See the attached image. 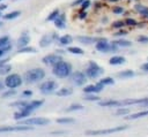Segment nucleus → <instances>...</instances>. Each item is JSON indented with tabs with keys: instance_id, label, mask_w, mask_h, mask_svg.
I'll return each instance as SVG.
<instances>
[{
	"instance_id": "30",
	"label": "nucleus",
	"mask_w": 148,
	"mask_h": 137,
	"mask_svg": "<svg viewBox=\"0 0 148 137\" xmlns=\"http://www.w3.org/2000/svg\"><path fill=\"white\" fill-rule=\"evenodd\" d=\"M98 83H101L104 86L105 85H112V84H114V79L112 77H103L102 79L98 81Z\"/></svg>"
},
{
	"instance_id": "46",
	"label": "nucleus",
	"mask_w": 148,
	"mask_h": 137,
	"mask_svg": "<svg viewBox=\"0 0 148 137\" xmlns=\"http://www.w3.org/2000/svg\"><path fill=\"white\" fill-rule=\"evenodd\" d=\"M114 35H116V36H119V37H120V36H125V35H127V32H126V31H123V30H121V31H118V32H117V33H114Z\"/></svg>"
},
{
	"instance_id": "54",
	"label": "nucleus",
	"mask_w": 148,
	"mask_h": 137,
	"mask_svg": "<svg viewBox=\"0 0 148 137\" xmlns=\"http://www.w3.org/2000/svg\"><path fill=\"white\" fill-rule=\"evenodd\" d=\"M109 1H112V2H116V1H119V0H109Z\"/></svg>"
},
{
	"instance_id": "57",
	"label": "nucleus",
	"mask_w": 148,
	"mask_h": 137,
	"mask_svg": "<svg viewBox=\"0 0 148 137\" xmlns=\"http://www.w3.org/2000/svg\"><path fill=\"white\" fill-rule=\"evenodd\" d=\"M0 17H1V10H0Z\"/></svg>"
},
{
	"instance_id": "21",
	"label": "nucleus",
	"mask_w": 148,
	"mask_h": 137,
	"mask_svg": "<svg viewBox=\"0 0 148 137\" xmlns=\"http://www.w3.org/2000/svg\"><path fill=\"white\" fill-rule=\"evenodd\" d=\"M98 105L101 107H112V106H119V101L118 100H99Z\"/></svg>"
},
{
	"instance_id": "1",
	"label": "nucleus",
	"mask_w": 148,
	"mask_h": 137,
	"mask_svg": "<svg viewBox=\"0 0 148 137\" xmlns=\"http://www.w3.org/2000/svg\"><path fill=\"white\" fill-rule=\"evenodd\" d=\"M52 74L58 78H66L72 75V64L67 61H59L52 68Z\"/></svg>"
},
{
	"instance_id": "9",
	"label": "nucleus",
	"mask_w": 148,
	"mask_h": 137,
	"mask_svg": "<svg viewBox=\"0 0 148 137\" xmlns=\"http://www.w3.org/2000/svg\"><path fill=\"white\" fill-rule=\"evenodd\" d=\"M71 79H72V83L75 84L76 86H82V85L87 82V75H86L84 73L77 70V71L72 73Z\"/></svg>"
},
{
	"instance_id": "56",
	"label": "nucleus",
	"mask_w": 148,
	"mask_h": 137,
	"mask_svg": "<svg viewBox=\"0 0 148 137\" xmlns=\"http://www.w3.org/2000/svg\"><path fill=\"white\" fill-rule=\"evenodd\" d=\"M1 25H2V22H0V26H1Z\"/></svg>"
},
{
	"instance_id": "17",
	"label": "nucleus",
	"mask_w": 148,
	"mask_h": 137,
	"mask_svg": "<svg viewBox=\"0 0 148 137\" xmlns=\"http://www.w3.org/2000/svg\"><path fill=\"white\" fill-rule=\"evenodd\" d=\"M29 41H30L29 35H28L27 32H23V33L20 36V38L17 39V46H18V48L24 47V46H28V45H29Z\"/></svg>"
},
{
	"instance_id": "2",
	"label": "nucleus",
	"mask_w": 148,
	"mask_h": 137,
	"mask_svg": "<svg viewBox=\"0 0 148 137\" xmlns=\"http://www.w3.org/2000/svg\"><path fill=\"white\" fill-rule=\"evenodd\" d=\"M45 77V71L42 68H32L28 71L24 73L23 79L25 83L28 84H32V83H37L39 81H42Z\"/></svg>"
},
{
	"instance_id": "49",
	"label": "nucleus",
	"mask_w": 148,
	"mask_h": 137,
	"mask_svg": "<svg viewBox=\"0 0 148 137\" xmlns=\"http://www.w3.org/2000/svg\"><path fill=\"white\" fill-rule=\"evenodd\" d=\"M7 61H8V59H1V60H0V66H2L3 63H6Z\"/></svg>"
},
{
	"instance_id": "34",
	"label": "nucleus",
	"mask_w": 148,
	"mask_h": 137,
	"mask_svg": "<svg viewBox=\"0 0 148 137\" xmlns=\"http://www.w3.org/2000/svg\"><path fill=\"white\" fill-rule=\"evenodd\" d=\"M18 53H35L36 52V50L34 48V47H31V46H24V47H21V48H18V51H17Z\"/></svg>"
},
{
	"instance_id": "44",
	"label": "nucleus",
	"mask_w": 148,
	"mask_h": 137,
	"mask_svg": "<svg viewBox=\"0 0 148 137\" xmlns=\"http://www.w3.org/2000/svg\"><path fill=\"white\" fill-rule=\"evenodd\" d=\"M138 41L146 44V43H148V37H146V36H140V37H138Z\"/></svg>"
},
{
	"instance_id": "35",
	"label": "nucleus",
	"mask_w": 148,
	"mask_h": 137,
	"mask_svg": "<svg viewBox=\"0 0 148 137\" xmlns=\"http://www.w3.org/2000/svg\"><path fill=\"white\" fill-rule=\"evenodd\" d=\"M75 120L72 119V117H60V119H57V122L60 123V124H67V123H73Z\"/></svg>"
},
{
	"instance_id": "41",
	"label": "nucleus",
	"mask_w": 148,
	"mask_h": 137,
	"mask_svg": "<svg viewBox=\"0 0 148 137\" xmlns=\"http://www.w3.org/2000/svg\"><path fill=\"white\" fill-rule=\"evenodd\" d=\"M124 25H126L125 22H123V21H117V22H114V23L112 24V28H123Z\"/></svg>"
},
{
	"instance_id": "14",
	"label": "nucleus",
	"mask_w": 148,
	"mask_h": 137,
	"mask_svg": "<svg viewBox=\"0 0 148 137\" xmlns=\"http://www.w3.org/2000/svg\"><path fill=\"white\" fill-rule=\"evenodd\" d=\"M44 104V100H42V99H39V100H31V101H29V104L25 106V107H23V108H25V109H28L29 112H34V111H36V109H38L39 107H42V105Z\"/></svg>"
},
{
	"instance_id": "45",
	"label": "nucleus",
	"mask_w": 148,
	"mask_h": 137,
	"mask_svg": "<svg viewBox=\"0 0 148 137\" xmlns=\"http://www.w3.org/2000/svg\"><path fill=\"white\" fill-rule=\"evenodd\" d=\"M112 12H113L114 14H121V13H124V9H123L121 7H114V8L112 9Z\"/></svg>"
},
{
	"instance_id": "25",
	"label": "nucleus",
	"mask_w": 148,
	"mask_h": 137,
	"mask_svg": "<svg viewBox=\"0 0 148 137\" xmlns=\"http://www.w3.org/2000/svg\"><path fill=\"white\" fill-rule=\"evenodd\" d=\"M117 76L119 78H130V77L134 76V71L133 70H130V69H126V70H123V71L118 73Z\"/></svg>"
},
{
	"instance_id": "36",
	"label": "nucleus",
	"mask_w": 148,
	"mask_h": 137,
	"mask_svg": "<svg viewBox=\"0 0 148 137\" xmlns=\"http://www.w3.org/2000/svg\"><path fill=\"white\" fill-rule=\"evenodd\" d=\"M59 15H60V14H59V10H58V9H54V10L51 12L50 15L46 17V21H54Z\"/></svg>"
},
{
	"instance_id": "7",
	"label": "nucleus",
	"mask_w": 148,
	"mask_h": 137,
	"mask_svg": "<svg viewBox=\"0 0 148 137\" xmlns=\"http://www.w3.org/2000/svg\"><path fill=\"white\" fill-rule=\"evenodd\" d=\"M50 123V120L49 119H45V117H27L24 120H21L18 121V124H24V125H39V127H43V125H46Z\"/></svg>"
},
{
	"instance_id": "26",
	"label": "nucleus",
	"mask_w": 148,
	"mask_h": 137,
	"mask_svg": "<svg viewBox=\"0 0 148 137\" xmlns=\"http://www.w3.org/2000/svg\"><path fill=\"white\" fill-rule=\"evenodd\" d=\"M10 70H12V66L8 64L7 62L3 63L2 66H0V75H6L7 76L10 73Z\"/></svg>"
},
{
	"instance_id": "20",
	"label": "nucleus",
	"mask_w": 148,
	"mask_h": 137,
	"mask_svg": "<svg viewBox=\"0 0 148 137\" xmlns=\"http://www.w3.org/2000/svg\"><path fill=\"white\" fill-rule=\"evenodd\" d=\"M0 48H3L6 52L12 48V45L9 43V37L8 36H2L0 37Z\"/></svg>"
},
{
	"instance_id": "37",
	"label": "nucleus",
	"mask_w": 148,
	"mask_h": 137,
	"mask_svg": "<svg viewBox=\"0 0 148 137\" xmlns=\"http://www.w3.org/2000/svg\"><path fill=\"white\" fill-rule=\"evenodd\" d=\"M84 99L88 101H99V97H97L95 93H87Z\"/></svg>"
},
{
	"instance_id": "8",
	"label": "nucleus",
	"mask_w": 148,
	"mask_h": 137,
	"mask_svg": "<svg viewBox=\"0 0 148 137\" xmlns=\"http://www.w3.org/2000/svg\"><path fill=\"white\" fill-rule=\"evenodd\" d=\"M95 47H96V50H97V51H99V52H102V53L116 52V51H117V48H118V46H117L114 43L109 44L106 39H103V40L97 41V43H96V45H95Z\"/></svg>"
},
{
	"instance_id": "52",
	"label": "nucleus",
	"mask_w": 148,
	"mask_h": 137,
	"mask_svg": "<svg viewBox=\"0 0 148 137\" xmlns=\"http://www.w3.org/2000/svg\"><path fill=\"white\" fill-rule=\"evenodd\" d=\"M84 0H76L75 2H73V5H77V3H82Z\"/></svg>"
},
{
	"instance_id": "13",
	"label": "nucleus",
	"mask_w": 148,
	"mask_h": 137,
	"mask_svg": "<svg viewBox=\"0 0 148 137\" xmlns=\"http://www.w3.org/2000/svg\"><path fill=\"white\" fill-rule=\"evenodd\" d=\"M54 39H59L57 35H54V33H53V35H45V36L42 37V39H40V41H39V46H40V47H47L49 45L52 44V41H53Z\"/></svg>"
},
{
	"instance_id": "58",
	"label": "nucleus",
	"mask_w": 148,
	"mask_h": 137,
	"mask_svg": "<svg viewBox=\"0 0 148 137\" xmlns=\"http://www.w3.org/2000/svg\"><path fill=\"white\" fill-rule=\"evenodd\" d=\"M0 1H1V0H0Z\"/></svg>"
},
{
	"instance_id": "40",
	"label": "nucleus",
	"mask_w": 148,
	"mask_h": 137,
	"mask_svg": "<svg viewBox=\"0 0 148 137\" xmlns=\"http://www.w3.org/2000/svg\"><path fill=\"white\" fill-rule=\"evenodd\" d=\"M130 111H128V108H119L117 112H116V114L117 115H125V114H127Z\"/></svg>"
},
{
	"instance_id": "43",
	"label": "nucleus",
	"mask_w": 148,
	"mask_h": 137,
	"mask_svg": "<svg viewBox=\"0 0 148 137\" xmlns=\"http://www.w3.org/2000/svg\"><path fill=\"white\" fill-rule=\"evenodd\" d=\"M89 6H90V1H89V0H84V1L81 3V8H82V9H87Z\"/></svg>"
},
{
	"instance_id": "32",
	"label": "nucleus",
	"mask_w": 148,
	"mask_h": 137,
	"mask_svg": "<svg viewBox=\"0 0 148 137\" xmlns=\"http://www.w3.org/2000/svg\"><path fill=\"white\" fill-rule=\"evenodd\" d=\"M118 47L120 46V47H128V46H131V41H128V40H125V39H119V40H116V41H113Z\"/></svg>"
},
{
	"instance_id": "23",
	"label": "nucleus",
	"mask_w": 148,
	"mask_h": 137,
	"mask_svg": "<svg viewBox=\"0 0 148 137\" xmlns=\"http://www.w3.org/2000/svg\"><path fill=\"white\" fill-rule=\"evenodd\" d=\"M73 93V90L71 87H61L59 90L56 91V94L59 97H66V96H71Z\"/></svg>"
},
{
	"instance_id": "33",
	"label": "nucleus",
	"mask_w": 148,
	"mask_h": 137,
	"mask_svg": "<svg viewBox=\"0 0 148 137\" xmlns=\"http://www.w3.org/2000/svg\"><path fill=\"white\" fill-rule=\"evenodd\" d=\"M20 14H21V12L15 10V12H12V13H8V14L3 15V18H5V20H14V18H16Z\"/></svg>"
},
{
	"instance_id": "50",
	"label": "nucleus",
	"mask_w": 148,
	"mask_h": 137,
	"mask_svg": "<svg viewBox=\"0 0 148 137\" xmlns=\"http://www.w3.org/2000/svg\"><path fill=\"white\" fill-rule=\"evenodd\" d=\"M86 15H87V14H86V12H84V13H83V12H82V13H80V18H84V17H86Z\"/></svg>"
},
{
	"instance_id": "28",
	"label": "nucleus",
	"mask_w": 148,
	"mask_h": 137,
	"mask_svg": "<svg viewBox=\"0 0 148 137\" xmlns=\"http://www.w3.org/2000/svg\"><path fill=\"white\" fill-rule=\"evenodd\" d=\"M67 51H68L69 53H72V54H77V55H82V54L84 53L82 48L76 47V46H71V47L67 48Z\"/></svg>"
},
{
	"instance_id": "47",
	"label": "nucleus",
	"mask_w": 148,
	"mask_h": 137,
	"mask_svg": "<svg viewBox=\"0 0 148 137\" xmlns=\"http://www.w3.org/2000/svg\"><path fill=\"white\" fill-rule=\"evenodd\" d=\"M141 69H142V70H145V71H148V62L143 63V64L141 66Z\"/></svg>"
},
{
	"instance_id": "51",
	"label": "nucleus",
	"mask_w": 148,
	"mask_h": 137,
	"mask_svg": "<svg viewBox=\"0 0 148 137\" xmlns=\"http://www.w3.org/2000/svg\"><path fill=\"white\" fill-rule=\"evenodd\" d=\"M5 53H6V51H5L3 48H0V58H1V56H2Z\"/></svg>"
},
{
	"instance_id": "31",
	"label": "nucleus",
	"mask_w": 148,
	"mask_h": 137,
	"mask_svg": "<svg viewBox=\"0 0 148 137\" xmlns=\"http://www.w3.org/2000/svg\"><path fill=\"white\" fill-rule=\"evenodd\" d=\"M82 109H83V106L82 105H80V104H73L69 107H67L65 111L66 112H74V111H82Z\"/></svg>"
},
{
	"instance_id": "55",
	"label": "nucleus",
	"mask_w": 148,
	"mask_h": 137,
	"mask_svg": "<svg viewBox=\"0 0 148 137\" xmlns=\"http://www.w3.org/2000/svg\"><path fill=\"white\" fill-rule=\"evenodd\" d=\"M145 104H146V106H148V101H147V102H145Z\"/></svg>"
},
{
	"instance_id": "10",
	"label": "nucleus",
	"mask_w": 148,
	"mask_h": 137,
	"mask_svg": "<svg viewBox=\"0 0 148 137\" xmlns=\"http://www.w3.org/2000/svg\"><path fill=\"white\" fill-rule=\"evenodd\" d=\"M32 130V125H24V124H18V125H5L0 127V132H12V131H28Z\"/></svg>"
},
{
	"instance_id": "6",
	"label": "nucleus",
	"mask_w": 148,
	"mask_h": 137,
	"mask_svg": "<svg viewBox=\"0 0 148 137\" xmlns=\"http://www.w3.org/2000/svg\"><path fill=\"white\" fill-rule=\"evenodd\" d=\"M58 89V83L53 79H47L45 82H43L40 85H39V91L40 93L43 94H51V93H54Z\"/></svg>"
},
{
	"instance_id": "24",
	"label": "nucleus",
	"mask_w": 148,
	"mask_h": 137,
	"mask_svg": "<svg viewBox=\"0 0 148 137\" xmlns=\"http://www.w3.org/2000/svg\"><path fill=\"white\" fill-rule=\"evenodd\" d=\"M145 116H148V109L147 111H142V112H138V113H134V114H131L128 116H126L127 120H136L139 117H145Z\"/></svg>"
},
{
	"instance_id": "39",
	"label": "nucleus",
	"mask_w": 148,
	"mask_h": 137,
	"mask_svg": "<svg viewBox=\"0 0 148 137\" xmlns=\"http://www.w3.org/2000/svg\"><path fill=\"white\" fill-rule=\"evenodd\" d=\"M124 22H125L126 25H132V26H133V25H136V21L133 20V18H126Z\"/></svg>"
},
{
	"instance_id": "15",
	"label": "nucleus",
	"mask_w": 148,
	"mask_h": 137,
	"mask_svg": "<svg viewBox=\"0 0 148 137\" xmlns=\"http://www.w3.org/2000/svg\"><path fill=\"white\" fill-rule=\"evenodd\" d=\"M30 114H31V112H29L28 109L21 108V109H18L17 112L14 113V119H15L16 121H21V120H24V119L29 117Z\"/></svg>"
},
{
	"instance_id": "42",
	"label": "nucleus",
	"mask_w": 148,
	"mask_h": 137,
	"mask_svg": "<svg viewBox=\"0 0 148 137\" xmlns=\"http://www.w3.org/2000/svg\"><path fill=\"white\" fill-rule=\"evenodd\" d=\"M32 96V91L31 90H24L23 92H22V97L23 98H29V97H31Z\"/></svg>"
},
{
	"instance_id": "4",
	"label": "nucleus",
	"mask_w": 148,
	"mask_h": 137,
	"mask_svg": "<svg viewBox=\"0 0 148 137\" xmlns=\"http://www.w3.org/2000/svg\"><path fill=\"white\" fill-rule=\"evenodd\" d=\"M128 127L127 125H117L113 128L109 129H98V130H87L86 135L88 136H99V135H108V134H113V132H119L123 130H126Z\"/></svg>"
},
{
	"instance_id": "27",
	"label": "nucleus",
	"mask_w": 148,
	"mask_h": 137,
	"mask_svg": "<svg viewBox=\"0 0 148 137\" xmlns=\"http://www.w3.org/2000/svg\"><path fill=\"white\" fill-rule=\"evenodd\" d=\"M28 104H29L28 100H17V101H15V102H12L10 106H12V107H17V108L20 109V108L25 107Z\"/></svg>"
},
{
	"instance_id": "5",
	"label": "nucleus",
	"mask_w": 148,
	"mask_h": 137,
	"mask_svg": "<svg viewBox=\"0 0 148 137\" xmlns=\"http://www.w3.org/2000/svg\"><path fill=\"white\" fill-rule=\"evenodd\" d=\"M3 82H5L6 87H8V89H16V87H18L23 83V79H22V77L18 74H8L6 76V78L3 79Z\"/></svg>"
},
{
	"instance_id": "3",
	"label": "nucleus",
	"mask_w": 148,
	"mask_h": 137,
	"mask_svg": "<svg viewBox=\"0 0 148 137\" xmlns=\"http://www.w3.org/2000/svg\"><path fill=\"white\" fill-rule=\"evenodd\" d=\"M103 73H104V69L102 67H99L94 61H89L88 62V67L84 70V74L87 75V77L88 78H94V79L99 77L101 75H103Z\"/></svg>"
},
{
	"instance_id": "12",
	"label": "nucleus",
	"mask_w": 148,
	"mask_h": 137,
	"mask_svg": "<svg viewBox=\"0 0 148 137\" xmlns=\"http://www.w3.org/2000/svg\"><path fill=\"white\" fill-rule=\"evenodd\" d=\"M104 89V85H102L101 83H96V84H90V85H87L83 87V92L84 93H98L101 92L102 90Z\"/></svg>"
},
{
	"instance_id": "29",
	"label": "nucleus",
	"mask_w": 148,
	"mask_h": 137,
	"mask_svg": "<svg viewBox=\"0 0 148 137\" xmlns=\"http://www.w3.org/2000/svg\"><path fill=\"white\" fill-rule=\"evenodd\" d=\"M135 10L139 12L141 15L143 16H148V7L146 6H142V5H136L135 6Z\"/></svg>"
},
{
	"instance_id": "48",
	"label": "nucleus",
	"mask_w": 148,
	"mask_h": 137,
	"mask_svg": "<svg viewBox=\"0 0 148 137\" xmlns=\"http://www.w3.org/2000/svg\"><path fill=\"white\" fill-rule=\"evenodd\" d=\"M5 86H6V85H5V82H2V81L0 79V91H1V90H2Z\"/></svg>"
},
{
	"instance_id": "11",
	"label": "nucleus",
	"mask_w": 148,
	"mask_h": 137,
	"mask_svg": "<svg viewBox=\"0 0 148 137\" xmlns=\"http://www.w3.org/2000/svg\"><path fill=\"white\" fill-rule=\"evenodd\" d=\"M59 61H61V56L59 54H47L42 59V62L46 66H54L57 64Z\"/></svg>"
},
{
	"instance_id": "16",
	"label": "nucleus",
	"mask_w": 148,
	"mask_h": 137,
	"mask_svg": "<svg viewBox=\"0 0 148 137\" xmlns=\"http://www.w3.org/2000/svg\"><path fill=\"white\" fill-rule=\"evenodd\" d=\"M76 39L82 44H92V43H97L99 40H103L105 38H94V37H88V36H79Z\"/></svg>"
},
{
	"instance_id": "38",
	"label": "nucleus",
	"mask_w": 148,
	"mask_h": 137,
	"mask_svg": "<svg viewBox=\"0 0 148 137\" xmlns=\"http://www.w3.org/2000/svg\"><path fill=\"white\" fill-rule=\"evenodd\" d=\"M15 94H16L15 89H8L6 92L2 93V97H3V98H9V97H13V96H15Z\"/></svg>"
},
{
	"instance_id": "18",
	"label": "nucleus",
	"mask_w": 148,
	"mask_h": 137,
	"mask_svg": "<svg viewBox=\"0 0 148 137\" xmlns=\"http://www.w3.org/2000/svg\"><path fill=\"white\" fill-rule=\"evenodd\" d=\"M53 22H54V25L58 29H65L66 28V17H65L64 14H60Z\"/></svg>"
},
{
	"instance_id": "19",
	"label": "nucleus",
	"mask_w": 148,
	"mask_h": 137,
	"mask_svg": "<svg viewBox=\"0 0 148 137\" xmlns=\"http://www.w3.org/2000/svg\"><path fill=\"white\" fill-rule=\"evenodd\" d=\"M125 62H126V59L120 55H114L109 60V63L111 66H119V64H124Z\"/></svg>"
},
{
	"instance_id": "22",
	"label": "nucleus",
	"mask_w": 148,
	"mask_h": 137,
	"mask_svg": "<svg viewBox=\"0 0 148 137\" xmlns=\"http://www.w3.org/2000/svg\"><path fill=\"white\" fill-rule=\"evenodd\" d=\"M58 40H59V44H60L61 46H67V45H69V44L73 41V38H72L71 35H64V36H61Z\"/></svg>"
},
{
	"instance_id": "53",
	"label": "nucleus",
	"mask_w": 148,
	"mask_h": 137,
	"mask_svg": "<svg viewBox=\"0 0 148 137\" xmlns=\"http://www.w3.org/2000/svg\"><path fill=\"white\" fill-rule=\"evenodd\" d=\"M6 7H7L6 5H1V6H0V10H3V9H5Z\"/></svg>"
}]
</instances>
